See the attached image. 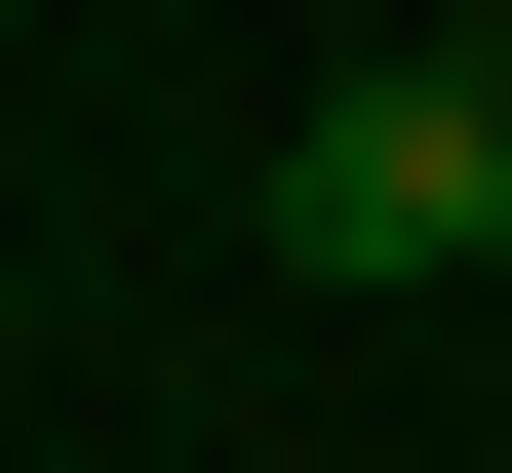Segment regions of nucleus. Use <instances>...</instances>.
<instances>
[{
  "instance_id": "1",
  "label": "nucleus",
  "mask_w": 512,
  "mask_h": 473,
  "mask_svg": "<svg viewBox=\"0 0 512 473\" xmlns=\"http://www.w3.org/2000/svg\"><path fill=\"white\" fill-rule=\"evenodd\" d=\"M473 237H512V40L316 79V119H276V276H473Z\"/></svg>"
}]
</instances>
